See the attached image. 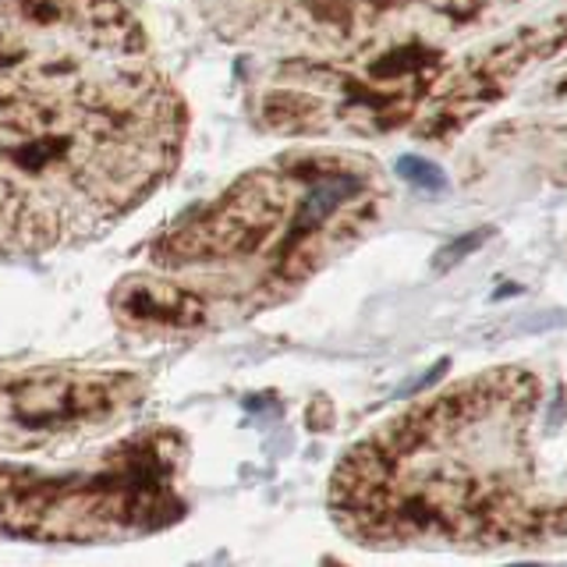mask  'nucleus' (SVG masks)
<instances>
[{
  "mask_svg": "<svg viewBox=\"0 0 567 567\" xmlns=\"http://www.w3.org/2000/svg\"><path fill=\"white\" fill-rule=\"evenodd\" d=\"M150 398L132 369L0 362V454H64L114 436Z\"/></svg>",
  "mask_w": 567,
  "mask_h": 567,
  "instance_id": "0eeeda50",
  "label": "nucleus"
},
{
  "mask_svg": "<svg viewBox=\"0 0 567 567\" xmlns=\"http://www.w3.org/2000/svg\"><path fill=\"white\" fill-rule=\"evenodd\" d=\"M398 174L404 177V182L419 185V188H440V185H443V174H440L436 167L425 164V159H415V156H404V159H401V167H398Z\"/></svg>",
  "mask_w": 567,
  "mask_h": 567,
  "instance_id": "1a4fd4ad",
  "label": "nucleus"
},
{
  "mask_svg": "<svg viewBox=\"0 0 567 567\" xmlns=\"http://www.w3.org/2000/svg\"><path fill=\"white\" fill-rule=\"evenodd\" d=\"M185 138L128 0H0V262L100 238L171 182Z\"/></svg>",
  "mask_w": 567,
  "mask_h": 567,
  "instance_id": "f257e3e1",
  "label": "nucleus"
},
{
  "mask_svg": "<svg viewBox=\"0 0 567 567\" xmlns=\"http://www.w3.org/2000/svg\"><path fill=\"white\" fill-rule=\"evenodd\" d=\"M111 316L135 341H188L209 333L192 295L156 270L117 280L111 291Z\"/></svg>",
  "mask_w": 567,
  "mask_h": 567,
  "instance_id": "6e6552de",
  "label": "nucleus"
},
{
  "mask_svg": "<svg viewBox=\"0 0 567 567\" xmlns=\"http://www.w3.org/2000/svg\"><path fill=\"white\" fill-rule=\"evenodd\" d=\"M567 50V0L486 43L404 47L365 61L248 64L245 111L266 135L390 138L447 146L522 79Z\"/></svg>",
  "mask_w": 567,
  "mask_h": 567,
  "instance_id": "20e7f679",
  "label": "nucleus"
},
{
  "mask_svg": "<svg viewBox=\"0 0 567 567\" xmlns=\"http://www.w3.org/2000/svg\"><path fill=\"white\" fill-rule=\"evenodd\" d=\"M546 386L525 365H493L419 398L351 443L327 511L365 549L567 546V486L536 454Z\"/></svg>",
  "mask_w": 567,
  "mask_h": 567,
  "instance_id": "f03ea898",
  "label": "nucleus"
},
{
  "mask_svg": "<svg viewBox=\"0 0 567 567\" xmlns=\"http://www.w3.org/2000/svg\"><path fill=\"white\" fill-rule=\"evenodd\" d=\"M390 203L377 156L291 150L185 209L146 245V262L192 295L206 330L235 327L288 306L380 227Z\"/></svg>",
  "mask_w": 567,
  "mask_h": 567,
  "instance_id": "7ed1b4c3",
  "label": "nucleus"
},
{
  "mask_svg": "<svg viewBox=\"0 0 567 567\" xmlns=\"http://www.w3.org/2000/svg\"><path fill=\"white\" fill-rule=\"evenodd\" d=\"M539 0H192L213 35L262 61H365L404 47H457Z\"/></svg>",
  "mask_w": 567,
  "mask_h": 567,
  "instance_id": "423d86ee",
  "label": "nucleus"
},
{
  "mask_svg": "<svg viewBox=\"0 0 567 567\" xmlns=\"http://www.w3.org/2000/svg\"><path fill=\"white\" fill-rule=\"evenodd\" d=\"M188 440L150 425L71 468L0 457V543H132L185 518Z\"/></svg>",
  "mask_w": 567,
  "mask_h": 567,
  "instance_id": "39448f33",
  "label": "nucleus"
}]
</instances>
